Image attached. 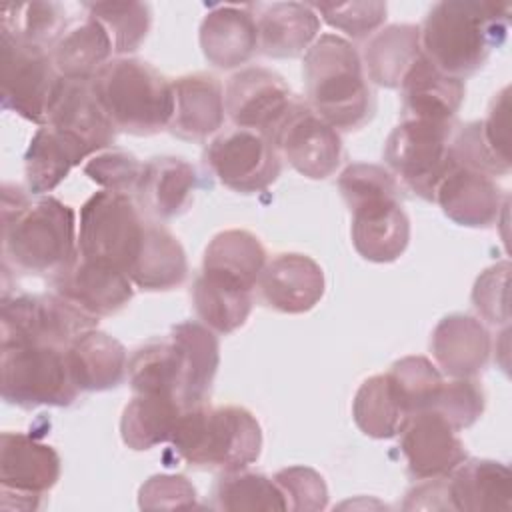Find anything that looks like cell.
Returning a JSON list of instances; mask_svg holds the SVG:
<instances>
[{"label": "cell", "mask_w": 512, "mask_h": 512, "mask_svg": "<svg viewBox=\"0 0 512 512\" xmlns=\"http://www.w3.org/2000/svg\"><path fill=\"white\" fill-rule=\"evenodd\" d=\"M4 262L30 274L56 276L78 258L76 214L54 196L28 200L22 188L2 186Z\"/></svg>", "instance_id": "6da1fadb"}, {"label": "cell", "mask_w": 512, "mask_h": 512, "mask_svg": "<svg viewBox=\"0 0 512 512\" xmlns=\"http://www.w3.org/2000/svg\"><path fill=\"white\" fill-rule=\"evenodd\" d=\"M510 4L444 0L420 26L422 56L442 74L466 80L476 74L508 34Z\"/></svg>", "instance_id": "7a4b0ae2"}, {"label": "cell", "mask_w": 512, "mask_h": 512, "mask_svg": "<svg viewBox=\"0 0 512 512\" xmlns=\"http://www.w3.org/2000/svg\"><path fill=\"white\" fill-rule=\"evenodd\" d=\"M338 188L352 212V244L370 262L398 260L410 242V220L400 182L378 164L356 162L342 170Z\"/></svg>", "instance_id": "3957f363"}, {"label": "cell", "mask_w": 512, "mask_h": 512, "mask_svg": "<svg viewBox=\"0 0 512 512\" xmlns=\"http://www.w3.org/2000/svg\"><path fill=\"white\" fill-rule=\"evenodd\" d=\"M306 104L336 130H358L376 110V100L356 48L338 34H320L302 64Z\"/></svg>", "instance_id": "277c9868"}, {"label": "cell", "mask_w": 512, "mask_h": 512, "mask_svg": "<svg viewBox=\"0 0 512 512\" xmlns=\"http://www.w3.org/2000/svg\"><path fill=\"white\" fill-rule=\"evenodd\" d=\"M92 90L116 130L150 136L170 128L172 82L138 58H114L92 78Z\"/></svg>", "instance_id": "5b68a950"}, {"label": "cell", "mask_w": 512, "mask_h": 512, "mask_svg": "<svg viewBox=\"0 0 512 512\" xmlns=\"http://www.w3.org/2000/svg\"><path fill=\"white\" fill-rule=\"evenodd\" d=\"M170 444L192 466L232 472L258 460L262 428L242 406L200 404L184 410Z\"/></svg>", "instance_id": "8992f818"}, {"label": "cell", "mask_w": 512, "mask_h": 512, "mask_svg": "<svg viewBox=\"0 0 512 512\" xmlns=\"http://www.w3.org/2000/svg\"><path fill=\"white\" fill-rule=\"evenodd\" d=\"M146 224L132 196L100 190L80 208L78 256L110 264L130 276L144 244Z\"/></svg>", "instance_id": "52a82bcc"}, {"label": "cell", "mask_w": 512, "mask_h": 512, "mask_svg": "<svg viewBox=\"0 0 512 512\" xmlns=\"http://www.w3.org/2000/svg\"><path fill=\"white\" fill-rule=\"evenodd\" d=\"M2 398L20 408L70 406L78 388L70 376L66 348L50 344L2 346Z\"/></svg>", "instance_id": "ba28073f"}, {"label": "cell", "mask_w": 512, "mask_h": 512, "mask_svg": "<svg viewBox=\"0 0 512 512\" xmlns=\"http://www.w3.org/2000/svg\"><path fill=\"white\" fill-rule=\"evenodd\" d=\"M454 128V122L400 120L384 146V160L394 178L420 198L434 202V190L452 164Z\"/></svg>", "instance_id": "9c48e42d"}, {"label": "cell", "mask_w": 512, "mask_h": 512, "mask_svg": "<svg viewBox=\"0 0 512 512\" xmlns=\"http://www.w3.org/2000/svg\"><path fill=\"white\" fill-rule=\"evenodd\" d=\"M98 318L54 294H4L0 308L2 346L50 344L68 348L82 332L96 328Z\"/></svg>", "instance_id": "30bf717a"}, {"label": "cell", "mask_w": 512, "mask_h": 512, "mask_svg": "<svg viewBox=\"0 0 512 512\" xmlns=\"http://www.w3.org/2000/svg\"><path fill=\"white\" fill-rule=\"evenodd\" d=\"M204 164L220 184L242 194L266 190L282 170L280 152L272 140L236 126L208 142Z\"/></svg>", "instance_id": "8fae6325"}, {"label": "cell", "mask_w": 512, "mask_h": 512, "mask_svg": "<svg viewBox=\"0 0 512 512\" xmlns=\"http://www.w3.org/2000/svg\"><path fill=\"white\" fill-rule=\"evenodd\" d=\"M2 108L28 122L46 124L50 98L60 80L48 50L0 32Z\"/></svg>", "instance_id": "7c38bea8"}, {"label": "cell", "mask_w": 512, "mask_h": 512, "mask_svg": "<svg viewBox=\"0 0 512 512\" xmlns=\"http://www.w3.org/2000/svg\"><path fill=\"white\" fill-rule=\"evenodd\" d=\"M60 478V456L24 432L0 436V506L4 510H36L40 498Z\"/></svg>", "instance_id": "4fadbf2b"}, {"label": "cell", "mask_w": 512, "mask_h": 512, "mask_svg": "<svg viewBox=\"0 0 512 512\" xmlns=\"http://www.w3.org/2000/svg\"><path fill=\"white\" fill-rule=\"evenodd\" d=\"M296 102L284 78L262 66H248L232 74L224 92V108L232 124L254 130L272 142Z\"/></svg>", "instance_id": "5bb4252c"}, {"label": "cell", "mask_w": 512, "mask_h": 512, "mask_svg": "<svg viewBox=\"0 0 512 512\" xmlns=\"http://www.w3.org/2000/svg\"><path fill=\"white\" fill-rule=\"evenodd\" d=\"M274 144L288 164L310 180L332 176L342 160L338 130L300 100L278 130Z\"/></svg>", "instance_id": "9a60e30c"}, {"label": "cell", "mask_w": 512, "mask_h": 512, "mask_svg": "<svg viewBox=\"0 0 512 512\" xmlns=\"http://www.w3.org/2000/svg\"><path fill=\"white\" fill-rule=\"evenodd\" d=\"M400 450L416 480L448 476L468 454L464 442L436 410H422L400 428Z\"/></svg>", "instance_id": "2e32d148"}, {"label": "cell", "mask_w": 512, "mask_h": 512, "mask_svg": "<svg viewBox=\"0 0 512 512\" xmlns=\"http://www.w3.org/2000/svg\"><path fill=\"white\" fill-rule=\"evenodd\" d=\"M52 286L58 296L94 318L116 314L134 296V284L126 272L80 256L52 276Z\"/></svg>", "instance_id": "e0dca14e"}, {"label": "cell", "mask_w": 512, "mask_h": 512, "mask_svg": "<svg viewBox=\"0 0 512 512\" xmlns=\"http://www.w3.org/2000/svg\"><path fill=\"white\" fill-rule=\"evenodd\" d=\"M434 202L452 222L468 228H486L498 220L502 190L494 176L452 160L434 190Z\"/></svg>", "instance_id": "ac0fdd59"}, {"label": "cell", "mask_w": 512, "mask_h": 512, "mask_svg": "<svg viewBox=\"0 0 512 512\" xmlns=\"http://www.w3.org/2000/svg\"><path fill=\"white\" fill-rule=\"evenodd\" d=\"M262 300L284 314L312 310L324 296L326 280L320 264L298 252L274 256L258 278Z\"/></svg>", "instance_id": "d6986e66"}, {"label": "cell", "mask_w": 512, "mask_h": 512, "mask_svg": "<svg viewBox=\"0 0 512 512\" xmlns=\"http://www.w3.org/2000/svg\"><path fill=\"white\" fill-rule=\"evenodd\" d=\"M46 124L72 132L82 138L94 152L114 144L116 128L102 110L92 80H58L50 98Z\"/></svg>", "instance_id": "ffe728a7"}, {"label": "cell", "mask_w": 512, "mask_h": 512, "mask_svg": "<svg viewBox=\"0 0 512 512\" xmlns=\"http://www.w3.org/2000/svg\"><path fill=\"white\" fill-rule=\"evenodd\" d=\"M172 90V134H176L182 140L202 142L222 128L226 116L224 90L212 74H184L172 82Z\"/></svg>", "instance_id": "44dd1931"}, {"label": "cell", "mask_w": 512, "mask_h": 512, "mask_svg": "<svg viewBox=\"0 0 512 512\" xmlns=\"http://www.w3.org/2000/svg\"><path fill=\"white\" fill-rule=\"evenodd\" d=\"M430 350L446 376L474 378L488 364L492 340L480 320L466 314H450L436 324Z\"/></svg>", "instance_id": "7402d4cb"}, {"label": "cell", "mask_w": 512, "mask_h": 512, "mask_svg": "<svg viewBox=\"0 0 512 512\" xmlns=\"http://www.w3.org/2000/svg\"><path fill=\"white\" fill-rule=\"evenodd\" d=\"M204 58L222 70L246 64L258 48V26L252 4L216 6L200 24Z\"/></svg>", "instance_id": "603a6c76"}, {"label": "cell", "mask_w": 512, "mask_h": 512, "mask_svg": "<svg viewBox=\"0 0 512 512\" xmlns=\"http://www.w3.org/2000/svg\"><path fill=\"white\" fill-rule=\"evenodd\" d=\"M464 92L462 80L442 74L420 56L400 82L402 120L454 122Z\"/></svg>", "instance_id": "cb8c5ba5"}, {"label": "cell", "mask_w": 512, "mask_h": 512, "mask_svg": "<svg viewBox=\"0 0 512 512\" xmlns=\"http://www.w3.org/2000/svg\"><path fill=\"white\" fill-rule=\"evenodd\" d=\"M96 154L82 138L72 132L40 126L24 154V174L28 192L40 196L54 190L74 166Z\"/></svg>", "instance_id": "d4e9b609"}, {"label": "cell", "mask_w": 512, "mask_h": 512, "mask_svg": "<svg viewBox=\"0 0 512 512\" xmlns=\"http://www.w3.org/2000/svg\"><path fill=\"white\" fill-rule=\"evenodd\" d=\"M446 480L452 510L508 512L512 506V474L502 462L466 458Z\"/></svg>", "instance_id": "484cf974"}, {"label": "cell", "mask_w": 512, "mask_h": 512, "mask_svg": "<svg viewBox=\"0 0 512 512\" xmlns=\"http://www.w3.org/2000/svg\"><path fill=\"white\" fill-rule=\"evenodd\" d=\"M198 186L196 170L176 156H156L144 162L136 200L150 216L170 220L188 210Z\"/></svg>", "instance_id": "4316f807"}, {"label": "cell", "mask_w": 512, "mask_h": 512, "mask_svg": "<svg viewBox=\"0 0 512 512\" xmlns=\"http://www.w3.org/2000/svg\"><path fill=\"white\" fill-rule=\"evenodd\" d=\"M258 48L272 58H296L306 54L320 32V16L312 4L274 2L256 6Z\"/></svg>", "instance_id": "83f0119b"}, {"label": "cell", "mask_w": 512, "mask_h": 512, "mask_svg": "<svg viewBox=\"0 0 512 512\" xmlns=\"http://www.w3.org/2000/svg\"><path fill=\"white\" fill-rule=\"evenodd\" d=\"M66 362L76 388L84 392L116 388L128 376L124 346L96 328L82 332L70 342Z\"/></svg>", "instance_id": "f1b7e54d"}, {"label": "cell", "mask_w": 512, "mask_h": 512, "mask_svg": "<svg viewBox=\"0 0 512 512\" xmlns=\"http://www.w3.org/2000/svg\"><path fill=\"white\" fill-rule=\"evenodd\" d=\"M266 266V250L248 230H224L204 250L202 274L226 284L254 290Z\"/></svg>", "instance_id": "f546056e"}, {"label": "cell", "mask_w": 512, "mask_h": 512, "mask_svg": "<svg viewBox=\"0 0 512 512\" xmlns=\"http://www.w3.org/2000/svg\"><path fill=\"white\" fill-rule=\"evenodd\" d=\"M170 338L178 346L184 368L182 404L186 410L200 406L206 402L220 364L218 338L214 330L192 320L176 324L170 330Z\"/></svg>", "instance_id": "4dcf8cb0"}, {"label": "cell", "mask_w": 512, "mask_h": 512, "mask_svg": "<svg viewBox=\"0 0 512 512\" xmlns=\"http://www.w3.org/2000/svg\"><path fill=\"white\" fill-rule=\"evenodd\" d=\"M420 56V26L392 24L374 32L366 42L362 66L374 84L400 88L402 78Z\"/></svg>", "instance_id": "1f68e13d"}, {"label": "cell", "mask_w": 512, "mask_h": 512, "mask_svg": "<svg viewBox=\"0 0 512 512\" xmlns=\"http://www.w3.org/2000/svg\"><path fill=\"white\" fill-rule=\"evenodd\" d=\"M188 276V260L178 238L162 224L148 220L144 244L130 272L134 286L142 290H170Z\"/></svg>", "instance_id": "d6a6232c"}, {"label": "cell", "mask_w": 512, "mask_h": 512, "mask_svg": "<svg viewBox=\"0 0 512 512\" xmlns=\"http://www.w3.org/2000/svg\"><path fill=\"white\" fill-rule=\"evenodd\" d=\"M180 400L160 394H134L120 418L122 442L132 450H150L170 442L184 414Z\"/></svg>", "instance_id": "836d02e7"}, {"label": "cell", "mask_w": 512, "mask_h": 512, "mask_svg": "<svg viewBox=\"0 0 512 512\" xmlns=\"http://www.w3.org/2000/svg\"><path fill=\"white\" fill-rule=\"evenodd\" d=\"M112 54L110 34L92 16L66 30L50 52L56 72L70 80H92Z\"/></svg>", "instance_id": "e575fe53"}, {"label": "cell", "mask_w": 512, "mask_h": 512, "mask_svg": "<svg viewBox=\"0 0 512 512\" xmlns=\"http://www.w3.org/2000/svg\"><path fill=\"white\" fill-rule=\"evenodd\" d=\"M128 382L134 394H160L182 402L184 368L174 340L168 336L134 350L128 358Z\"/></svg>", "instance_id": "d590c367"}, {"label": "cell", "mask_w": 512, "mask_h": 512, "mask_svg": "<svg viewBox=\"0 0 512 512\" xmlns=\"http://www.w3.org/2000/svg\"><path fill=\"white\" fill-rule=\"evenodd\" d=\"M192 302L204 326L218 334H230L244 326L252 312V290L198 274L192 286Z\"/></svg>", "instance_id": "8d00e7d4"}, {"label": "cell", "mask_w": 512, "mask_h": 512, "mask_svg": "<svg viewBox=\"0 0 512 512\" xmlns=\"http://www.w3.org/2000/svg\"><path fill=\"white\" fill-rule=\"evenodd\" d=\"M356 426L370 438H394L408 420L388 374H376L364 380L352 402Z\"/></svg>", "instance_id": "74e56055"}, {"label": "cell", "mask_w": 512, "mask_h": 512, "mask_svg": "<svg viewBox=\"0 0 512 512\" xmlns=\"http://www.w3.org/2000/svg\"><path fill=\"white\" fill-rule=\"evenodd\" d=\"M66 10L58 2L4 4L0 10V32L52 52L64 36Z\"/></svg>", "instance_id": "f35d334b"}, {"label": "cell", "mask_w": 512, "mask_h": 512, "mask_svg": "<svg viewBox=\"0 0 512 512\" xmlns=\"http://www.w3.org/2000/svg\"><path fill=\"white\" fill-rule=\"evenodd\" d=\"M212 498L214 508L218 510H288L286 498L274 478L256 472H244V468L224 472V476H220L214 486Z\"/></svg>", "instance_id": "ab89813d"}, {"label": "cell", "mask_w": 512, "mask_h": 512, "mask_svg": "<svg viewBox=\"0 0 512 512\" xmlns=\"http://www.w3.org/2000/svg\"><path fill=\"white\" fill-rule=\"evenodd\" d=\"M84 8L110 34L114 54L136 52L152 26V10L146 2H92Z\"/></svg>", "instance_id": "60d3db41"}, {"label": "cell", "mask_w": 512, "mask_h": 512, "mask_svg": "<svg viewBox=\"0 0 512 512\" xmlns=\"http://www.w3.org/2000/svg\"><path fill=\"white\" fill-rule=\"evenodd\" d=\"M388 380L408 416L430 410L444 384L442 372L424 356H404L392 364Z\"/></svg>", "instance_id": "b9f144b4"}, {"label": "cell", "mask_w": 512, "mask_h": 512, "mask_svg": "<svg viewBox=\"0 0 512 512\" xmlns=\"http://www.w3.org/2000/svg\"><path fill=\"white\" fill-rule=\"evenodd\" d=\"M484 404V390L474 378H452L444 380L430 410H436L454 430H464L482 416Z\"/></svg>", "instance_id": "7bdbcfd3"}, {"label": "cell", "mask_w": 512, "mask_h": 512, "mask_svg": "<svg viewBox=\"0 0 512 512\" xmlns=\"http://www.w3.org/2000/svg\"><path fill=\"white\" fill-rule=\"evenodd\" d=\"M144 164L126 150H106L92 156L84 164V174L102 186V190L118 194H134L142 176Z\"/></svg>", "instance_id": "ee69618b"}, {"label": "cell", "mask_w": 512, "mask_h": 512, "mask_svg": "<svg viewBox=\"0 0 512 512\" xmlns=\"http://www.w3.org/2000/svg\"><path fill=\"white\" fill-rule=\"evenodd\" d=\"M316 14L326 24L344 32L354 40H362L378 30L386 20V2H342V4H312Z\"/></svg>", "instance_id": "f6af8a7d"}, {"label": "cell", "mask_w": 512, "mask_h": 512, "mask_svg": "<svg viewBox=\"0 0 512 512\" xmlns=\"http://www.w3.org/2000/svg\"><path fill=\"white\" fill-rule=\"evenodd\" d=\"M274 480L286 498L288 510L318 512L326 508L328 488L316 470L306 466H290L278 470Z\"/></svg>", "instance_id": "bcb514c9"}, {"label": "cell", "mask_w": 512, "mask_h": 512, "mask_svg": "<svg viewBox=\"0 0 512 512\" xmlns=\"http://www.w3.org/2000/svg\"><path fill=\"white\" fill-rule=\"evenodd\" d=\"M508 278H510V262H498L486 268L472 290V302L478 314L488 324H508Z\"/></svg>", "instance_id": "7dc6e473"}, {"label": "cell", "mask_w": 512, "mask_h": 512, "mask_svg": "<svg viewBox=\"0 0 512 512\" xmlns=\"http://www.w3.org/2000/svg\"><path fill=\"white\" fill-rule=\"evenodd\" d=\"M196 488L180 474H156L138 490V506L142 510H174L196 506Z\"/></svg>", "instance_id": "c3c4849f"}, {"label": "cell", "mask_w": 512, "mask_h": 512, "mask_svg": "<svg viewBox=\"0 0 512 512\" xmlns=\"http://www.w3.org/2000/svg\"><path fill=\"white\" fill-rule=\"evenodd\" d=\"M508 110H510V88H502L490 102L486 120H480L482 134L494 156L510 166L508 156Z\"/></svg>", "instance_id": "681fc988"}, {"label": "cell", "mask_w": 512, "mask_h": 512, "mask_svg": "<svg viewBox=\"0 0 512 512\" xmlns=\"http://www.w3.org/2000/svg\"><path fill=\"white\" fill-rule=\"evenodd\" d=\"M404 510H452L450 498H448V480L446 476L440 478H426L420 484H416L402 504Z\"/></svg>", "instance_id": "f907efd6"}]
</instances>
